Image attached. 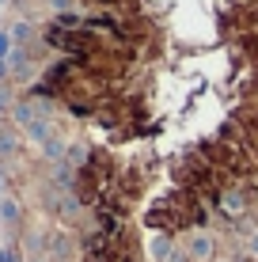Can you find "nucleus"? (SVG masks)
<instances>
[{
	"mask_svg": "<svg viewBox=\"0 0 258 262\" xmlns=\"http://www.w3.org/2000/svg\"><path fill=\"white\" fill-rule=\"evenodd\" d=\"M182 247H186V255H190V262H213V258H217V239H213L209 228L186 232Z\"/></svg>",
	"mask_w": 258,
	"mask_h": 262,
	"instance_id": "f257e3e1",
	"label": "nucleus"
},
{
	"mask_svg": "<svg viewBox=\"0 0 258 262\" xmlns=\"http://www.w3.org/2000/svg\"><path fill=\"white\" fill-rule=\"evenodd\" d=\"M175 247H179L175 232H152V239H148V258L152 262H167L175 255Z\"/></svg>",
	"mask_w": 258,
	"mask_h": 262,
	"instance_id": "f03ea898",
	"label": "nucleus"
},
{
	"mask_svg": "<svg viewBox=\"0 0 258 262\" xmlns=\"http://www.w3.org/2000/svg\"><path fill=\"white\" fill-rule=\"evenodd\" d=\"M53 27H61V31H84V15H76V12H61L57 19H53Z\"/></svg>",
	"mask_w": 258,
	"mask_h": 262,
	"instance_id": "7ed1b4c3",
	"label": "nucleus"
},
{
	"mask_svg": "<svg viewBox=\"0 0 258 262\" xmlns=\"http://www.w3.org/2000/svg\"><path fill=\"white\" fill-rule=\"evenodd\" d=\"M0 216H4V221H19V205H15L12 198H4V202H0Z\"/></svg>",
	"mask_w": 258,
	"mask_h": 262,
	"instance_id": "20e7f679",
	"label": "nucleus"
},
{
	"mask_svg": "<svg viewBox=\"0 0 258 262\" xmlns=\"http://www.w3.org/2000/svg\"><path fill=\"white\" fill-rule=\"evenodd\" d=\"M8 57H12V34L0 31V61H8Z\"/></svg>",
	"mask_w": 258,
	"mask_h": 262,
	"instance_id": "39448f33",
	"label": "nucleus"
},
{
	"mask_svg": "<svg viewBox=\"0 0 258 262\" xmlns=\"http://www.w3.org/2000/svg\"><path fill=\"white\" fill-rule=\"evenodd\" d=\"M247 255H254V258H258V228H254V232H247Z\"/></svg>",
	"mask_w": 258,
	"mask_h": 262,
	"instance_id": "423d86ee",
	"label": "nucleus"
},
{
	"mask_svg": "<svg viewBox=\"0 0 258 262\" xmlns=\"http://www.w3.org/2000/svg\"><path fill=\"white\" fill-rule=\"evenodd\" d=\"M0 262H19V258H15L12 247H0Z\"/></svg>",
	"mask_w": 258,
	"mask_h": 262,
	"instance_id": "0eeeda50",
	"label": "nucleus"
},
{
	"mask_svg": "<svg viewBox=\"0 0 258 262\" xmlns=\"http://www.w3.org/2000/svg\"><path fill=\"white\" fill-rule=\"evenodd\" d=\"M50 4H57V8H68V4H73V0H50Z\"/></svg>",
	"mask_w": 258,
	"mask_h": 262,
	"instance_id": "6e6552de",
	"label": "nucleus"
},
{
	"mask_svg": "<svg viewBox=\"0 0 258 262\" xmlns=\"http://www.w3.org/2000/svg\"><path fill=\"white\" fill-rule=\"evenodd\" d=\"M8 76V61H0V80H4Z\"/></svg>",
	"mask_w": 258,
	"mask_h": 262,
	"instance_id": "1a4fd4ad",
	"label": "nucleus"
},
{
	"mask_svg": "<svg viewBox=\"0 0 258 262\" xmlns=\"http://www.w3.org/2000/svg\"><path fill=\"white\" fill-rule=\"evenodd\" d=\"M27 262H46V258H38V255H34V258H27Z\"/></svg>",
	"mask_w": 258,
	"mask_h": 262,
	"instance_id": "9d476101",
	"label": "nucleus"
},
{
	"mask_svg": "<svg viewBox=\"0 0 258 262\" xmlns=\"http://www.w3.org/2000/svg\"><path fill=\"white\" fill-rule=\"evenodd\" d=\"M213 262H228V258H213ZM232 262H236V258H232Z\"/></svg>",
	"mask_w": 258,
	"mask_h": 262,
	"instance_id": "9b49d317",
	"label": "nucleus"
}]
</instances>
